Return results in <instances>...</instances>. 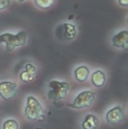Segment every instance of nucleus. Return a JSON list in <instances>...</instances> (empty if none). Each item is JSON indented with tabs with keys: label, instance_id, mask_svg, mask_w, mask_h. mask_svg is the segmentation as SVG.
Returning a JSON list of instances; mask_svg holds the SVG:
<instances>
[{
	"label": "nucleus",
	"instance_id": "f3484780",
	"mask_svg": "<svg viewBox=\"0 0 128 129\" xmlns=\"http://www.w3.org/2000/svg\"><path fill=\"white\" fill-rule=\"evenodd\" d=\"M18 1H20V2H24V1H26V0H18Z\"/></svg>",
	"mask_w": 128,
	"mask_h": 129
},
{
	"label": "nucleus",
	"instance_id": "9b49d317",
	"mask_svg": "<svg viewBox=\"0 0 128 129\" xmlns=\"http://www.w3.org/2000/svg\"><path fill=\"white\" fill-rule=\"evenodd\" d=\"M99 126V119L97 118V116L89 113L85 116V118L83 119L82 122V128L83 129H97Z\"/></svg>",
	"mask_w": 128,
	"mask_h": 129
},
{
	"label": "nucleus",
	"instance_id": "ddd939ff",
	"mask_svg": "<svg viewBox=\"0 0 128 129\" xmlns=\"http://www.w3.org/2000/svg\"><path fill=\"white\" fill-rule=\"evenodd\" d=\"M36 4V6L41 9H48L53 6L55 0H34Z\"/></svg>",
	"mask_w": 128,
	"mask_h": 129
},
{
	"label": "nucleus",
	"instance_id": "4468645a",
	"mask_svg": "<svg viewBox=\"0 0 128 129\" xmlns=\"http://www.w3.org/2000/svg\"><path fill=\"white\" fill-rule=\"evenodd\" d=\"M18 128H19L18 122L15 119H8L2 125V129H18Z\"/></svg>",
	"mask_w": 128,
	"mask_h": 129
},
{
	"label": "nucleus",
	"instance_id": "6e6552de",
	"mask_svg": "<svg viewBox=\"0 0 128 129\" xmlns=\"http://www.w3.org/2000/svg\"><path fill=\"white\" fill-rule=\"evenodd\" d=\"M111 43L112 45L117 48H127L128 46V31L121 30L119 33H117L116 35L112 36L111 38Z\"/></svg>",
	"mask_w": 128,
	"mask_h": 129
},
{
	"label": "nucleus",
	"instance_id": "423d86ee",
	"mask_svg": "<svg viewBox=\"0 0 128 129\" xmlns=\"http://www.w3.org/2000/svg\"><path fill=\"white\" fill-rule=\"evenodd\" d=\"M124 118V110L120 106H115L114 108L108 110L107 115H106L107 122L111 123V125H117V123L121 122Z\"/></svg>",
	"mask_w": 128,
	"mask_h": 129
},
{
	"label": "nucleus",
	"instance_id": "f8f14e48",
	"mask_svg": "<svg viewBox=\"0 0 128 129\" xmlns=\"http://www.w3.org/2000/svg\"><path fill=\"white\" fill-rule=\"evenodd\" d=\"M63 35L66 39H73L75 38L78 33L77 26L74 24H70V23H65L63 25Z\"/></svg>",
	"mask_w": 128,
	"mask_h": 129
},
{
	"label": "nucleus",
	"instance_id": "0eeeda50",
	"mask_svg": "<svg viewBox=\"0 0 128 129\" xmlns=\"http://www.w3.org/2000/svg\"><path fill=\"white\" fill-rule=\"evenodd\" d=\"M36 75H37V69H36L35 65L28 63L26 64L25 70L20 72V75H19V79H20L23 82H33L35 80Z\"/></svg>",
	"mask_w": 128,
	"mask_h": 129
},
{
	"label": "nucleus",
	"instance_id": "a211bd4d",
	"mask_svg": "<svg viewBox=\"0 0 128 129\" xmlns=\"http://www.w3.org/2000/svg\"><path fill=\"white\" fill-rule=\"evenodd\" d=\"M36 129H42V128H36Z\"/></svg>",
	"mask_w": 128,
	"mask_h": 129
},
{
	"label": "nucleus",
	"instance_id": "dca6fc26",
	"mask_svg": "<svg viewBox=\"0 0 128 129\" xmlns=\"http://www.w3.org/2000/svg\"><path fill=\"white\" fill-rule=\"evenodd\" d=\"M118 2H119V5L122 7L128 6V0H118Z\"/></svg>",
	"mask_w": 128,
	"mask_h": 129
},
{
	"label": "nucleus",
	"instance_id": "9d476101",
	"mask_svg": "<svg viewBox=\"0 0 128 129\" xmlns=\"http://www.w3.org/2000/svg\"><path fill=\"white\" fill-rule=\"evenodd\" d=\"M90 75V70L88 66L80 65L74 70V78L79 82H85Z\"/></svg>",
	"mask_w": 128,
	"mask_h": 129
},
{
	"label": "nucleus",
	"instance_id": "1a4fd4ad",
	"mask_svg": "<svg viewBox=\"0 0 128 129\" xmlns=\"http://www.w3.org/2000/svg\"><path fill=\"white\" fill-rule=\"evenodd\" d=\"M106 80H107V76H106V73L101 70H97L92 73L91 75V82L94 86L97 88H101V86L105 85Z\"/></svg>",
	"mask_w": 128,
	"mask_h": 129
},
{
	"label": "nucleus",
	"instance_id": "39448f33",
	"mask_svg": "<svg viewBox=\"0 0 128 129\" xmlns=\"http://www.w3.org/2000/svg\"><path fill=\"white\" fill-rule=\"evenodd\" d=\"M17 88V83L13 81H2L0 82V96L4 100H10L16 95Z\"/></svg>",
	"mask_w": 128,
	"mask_h": 129
},
{
	"label": "nucleus",
	"instance_id": "f03ea898",
	"mask_svg": "<svg viewBox=\"0 0 128 129\" xmlns=\"http://www.w3.org/2000/svg\"><path fill=\"white\" fill-rule=\"evenodd\" d=\"M48 98L53 100L54 102H58V101L63 100L66 96L69 90H70V84L65 81H56L52 80L48 83Z\"/></svg>",
	"mask_w": 128,
	"mask_h": 129
},
{
	"label": "nucleus",
	"instance_id": "2eb2a0df",
	"mask_svg": "<svg viewBox=\"0 0 128 129\" xmlns=\"http://www.w3.org/2000/svg\"><path fill=\"white\" fill-rule=\"evenodd\" d=\"M10 5V0H0V10L8 8Z\"/></svg>",
	"mask_w": 128,
	"mask_h": 129
},
{
	"label": "nucleus",
	"instance_id": "20e7f679",
	"mask_svg": "<svg viewBox=\"0 0 128 129\" xmlns=\"http://www.w3.org/2000/svg\"><path fill=\"white\" fill-rule=\"evenodd\" d=\"M95 95H97V93H95L94 91H91V90L82 91V92H80L74 98V100H73V102L70 105V107H72V108H74V109L89 108V107H91L92 103L94 102Z\"/></svg>",
	"mask_w": 128,
	"mask_h": 129
},
{
	"label": "nucleus",
	"instance_id": "f257e3e1",
	"mask_svg": "<svg viewBox=\"0 0 128 129\" xmlns=\"http://www.w3.org/2000/svg\"><path fill=\"white\" fill-rule=\"evenodd\" d=\"M27 34L24 30H19L16 34L4 33L0 35V44H5L6 49L11 52L15 47H20L26 44Z\"/></svg>",
	"mask_w": 128,
	"mask_h": 129
},
{
	"label": "nucleus",
	"instance_id": "7ed1b4c3",
	"mask_svg": "<svg viewBox=\"0 0 128 129\" xmlns=\"http://www.w3.org/2000/svg\"><path fill=\"white\" fill-rule=\"evenodd\" d=\"M24 113H25V117L28 120H38V119H43L44 109L41 102L35 96L28 95L26 99V107Z\"/></svg>",
	"mask_w": 128,
	"mask_h": 129
}]
</instances>
